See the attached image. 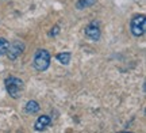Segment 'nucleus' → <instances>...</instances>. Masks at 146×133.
<instances>
[{
  "mask_svg": "<svg viewBox=\"0 0 146 133\" xmlns=\"http://www.w3.org/2000/svg\"><path fill=\"white\" fill-rule=\"evenodd\" d=\"M50 124H52V118L49 116H41V117L36 118L35 124H34V129L38 130V132H41V130H45Z\"/></svg>",
  "mask_w": 146,
  "mask_h": 133,
  "instance_id": "423d86ee",
  "label": "nucleus"
},
{
  "mask_svg": "<svg viewBox=\"0 0 146 133\" xmlns=\"http://www.w3.org/2000/svg\"><path fill=\"white\" fill-rule=\"evenodd\" d=\"M130 30L134 37H142L145 34L146 30V21L145 15H137L131 19L130 23Z\"/></svg>",
  "mask_w": 146,
  "mask_h": 133,
  "instance_id": "7ed1b4c3",
  "label": "nucleus"
},
{
  "mask_svg": "<svg viewBox=\"0 0 146 133\" xmlns=\"http://www.w3.org/2000/svg\"><path fill=\"white\" fill-rule=\"evenodd\" d=\"M8 45H10V42H8L5 38H0V56H3V54L7 53Z\"/></svg>",
  "mask_w": 146,
  "mask_h": 133,
  "instance_id": "9d476101",
  "label": "nucleus"
},
{
  "mask_svg": "<svg viewBox=\"0 0 146 133\" xmlns=\"http://www.w3.org/2000/svg\"><path fill=\"white\" fill-rule=\"evenodd\" d=\"M25 110L29 114H35V113H38L41 110V107H39V103L36 101H29L26 103V106H25Z\"/></svg>",
  "mask_w": 146,
  "mask_h": 133,
  "instance_id": "0eeeda50",
  "label": "nucleus"
},
{
  "mask_svg": "<svg viewBox=\"0 0 146 133\" xmlns=\"http://www.w3.org/2000/svg\"><path fill=\"white\" fill-rule=\"evenodd\" d=\"M70 57H72V54L69 53V52H62V53H58L57 54V60L64 65H68L69 61H70Z\"/></svg>",
  "mask_w": 146,
  "mask_h": 133,
  "instance_id": "6e6552de",
  "label": "nucleus"
},
{
  "mask_svg": "<svg viewBox=\"0 0 146 133\" xmlns=\"http://www.w3.org/2000/svg\"><path fill=\"white\" fill-rule=\"evenodd\" d=\"M25 50V43L22 41H14L8 45V49H7V56L10 60H16Z\"/></svg>",
  "mask_w": 146,
  "mask_h": 133,
  "instance_id": "20e7f679",
  "label": "nucleus"
},
{
  "mask_svg": "<svg viewBox=\"0 0 146 133\" xmlns=\"http://www.w3.org/2000/svg\"><path fill=\"white\" fill-rule=\"evenodd\" d=\"M120 133H131V132H120Z\"/></svg>",
  "mask_w": 146,
  "mask_h": 133,
  "instance_id": "f8f14e48",
  "label": "nucleus"
},
{
  "mask_svg": "<svg viewBox=\"0 0 146 133\" xmlns=\"http://www.w3.org/2000/svg\"><path fill=\"white\" fill-rule=\"evenodd\" d=\"M4 86H5L7 92H8L10 96L14 98V99H18V98L22 95L23 88H25L23 80L19 79V78H16V76H8V78L4 80Z\"/></svg>",
  "mask_w": 146,
  "mask_h": 133,
  "instance_id": "f257e3e1",
  "label": "nucleus"
},
{
  "mask_svg": "<svg viewBox=\"0 0 146 133\" xmlns=\"http://www.w3.org/2000/svg\"><path fill=\"white\" fill-rule=\"evenodd\" d=\"M96 3V0H78L76 7L78 10H83V8H87V7H91Z\"/></svg>",
  "mask_w": 146,
  "mask_h": 133,
  "instance_id": "1a4fd4ad",
  "label": "nucleus"
},
{
  "mask_svg": "<svg viewBox=\"0 0 146 133\" xmlns=\"http://www.w3.org/2000/svg\"><path fill=\"white\" fill-rule=\"evenodd\" d=\"M33 65L36 71H46L50 65V53L46 49H38L34 54V60H33Z\"/></svg>",
  "mask_w": 146,
  "mask_h": 133,
  "instance_id": "f03ea898",
  "label": "nucleus"
},
{
  "mask_svg": "<svg viewBox=\"0 0 146 133\" xmlns=\"http://www.w3.org/2000/svg\"><path fill=\"white\" fill-rule=\"evenodd\" d=\"M58 31H60V27L54 26L52 29V31H50V35H52V37H54V35H57V34H58Z\"/></svg>",
  "mask_w": 146,
  "mask_h": 133,
  "instance_id": "9b49d317",
  "label": "nucleus"
},
{
  "mask_svg": "<svg viewBox=\"0 0 146 133\" xmlns=\"http://www.w3.org/2000/svg\"><path fill=\"white\" fill-rule=\"evenodd\" d=\"M84 33H85V35H87L88 38L94 39V41H98V39L100 38V27H99V23H98L96 21H94L92 23H89L88 26L85 27Z\"/></svg>",
  "mask_w": 146,
  "mask_h": 133,
  "instance_id": "39448f33",
  "label": "nucleus"
}]
</instances>
